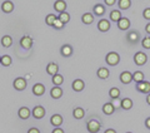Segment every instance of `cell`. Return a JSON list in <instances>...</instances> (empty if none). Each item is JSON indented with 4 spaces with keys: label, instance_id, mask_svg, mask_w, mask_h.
Segmentation results:
<instances>
[{
    "label": "cell",
    "instance_id": "cell-12",
    "mask_svg": "<svg viewBox=\"0 0 150 133\" xmlns=\"http://www.w3.org/2000/svg\"><path fill=\"white\" fill-rule=\"evenodd\" d=\"M98 29H99L100 31H103V33L109 31V29H110V21L106 20V19H101V20H99V23H98Z\"/></svg>",
    "mask_w": 150,
    "mask_h": 133
},
{
    "label": "cell",
    "instance_id": "cell-43",
    "mask_svg": "<svg viewBox=\"0 0 150 133\" xmlns=\"http://www.w3.org/2000/svg\"><path fill=\"white\" fill-rule=\"evenodd\" d=\"M145 126H146V128H149V129H150V117L146 118V121H145Z\"/></svg>",
    "mask_w": 150,
    "mask_h": 133
},
{
    "label": "cell",
    "instance_id": "cell-31",
    "mask_svg": "<svg viewBox=\"0 0 150 133\" xmlns=\"http://www.w3.org/2000/svg\"><path fill=\"white\" fill-rule=\"evenodd\" d=\"M133 80H135V82H137V84L140 83V82H144V73L140 72V70L133 73Z\"/></svg>",
    "mask_w": 150,
    "mask_h": 133
},
{
    "label": "cell",
    "instance_id": "cell-41",
    "mask_svg": "<svg viewBox=\"0 0 150 133\" xmlns=\"http://www.w3.org/2000/svg\"><path fill=\"white\" fill-rule=\"evenodd\" d=\"M28 133H40V131L39 129H38V128H30V129L29 131H28Z\"/></svg>",
    "mask_w": 150,
    "mask_h": 133
},
{
    "label": "cell",
    "instance_id": "cell-24",
    "mask_svg": "<svg viewBox=\"0 0 150 133\" xmlns=\"http://www.w3.org/2000/svg\"><path fill=\"white\" fill-rule=\"evenodd\" d=\"M0 41H1V45L4 46V48H10V46L13 45V38L10 35H4Z\"/></svg>",
    "mask_w": 150,
    "mask_h": 133
},
{
    "label": "cell",
    "instance_id": "cell-26",
    "mask_svg": "<svg viewBox=\"0 0 150 133\" xmlns=\"http://www.w3.org/2000/svg\"><path fill=\"white\" fill-rule=\"evenodd\" d=\"M114 111H115V108H114V106L109 102V103H105L104 106H103V112L105 113V114H108V116H110V114H112L114 113Z\"/></svg>",
    "mask_w": 150,
    "mask_h": 133
},
{
    "label": "cell",
    "instance_id": "cell-15",
    "mask_svg": "<svg viewBox=\"0 0 150 133\" xmlns=\"http://www.w3.org/2000/svg\"><path fill=\"white\" fill-rule=\"evenodd\" d=\"M73 46L69 45V44H64L62 46V49H60V53H62L63 56H65V58H69V56H71L73 54Z\"/></svg>",
    "mask_w": 150,
    "mask_h": 133
},
{
    "label": "cell",
    "instance_id": "cell-7",
    "mask_svg": "<svg viewBox=\"0 0 150 133\" xmlns=\"http://www.w3.org/2000/svg\"><path fill=\"white\" fill-rule=\"evenodd\" d=\"M137 89L140 93H145V94H150V82H140L137 84Z\"/></svg>",
    "mask_w": 150,
    "mask_h": 133
},
{
    "label": "cell",
    "instance_id": "cell-17",
    "mask_svg": "<svg viewBox=\"0 0 150 133\" xmlns=\"http://www.w3.org/2000/svg\"><path fill=\"white\" fill-rule=\"evenodd\" d=\"M31 114V111L28 107H21L20 109L18 111V116L21 118V119H28Z\"/></svg>",
    "mask_w": 150,
    "mask_h": 133
},
{
    "label": "cell",
    "instance_id": "cell-18",
    "mask_svg": "<svg viewBox=\"0 0 150 133\" xmlns=\"http://www.w3.org/2000/svg\"><path fill=\"white\" fill-rule=\"evenodd\" d=\"M1 10L5 14L11 13L14 10V3L13 1H3L1 3Z\"/></svg>",
    "mask_w": 150,
    "mask_h": 133
},
{
    "label": "cell",
    "instance_id": "cell-46",
    "mask_svg": "<svg viewBox=\"0 0 150 133\" xmlns=\"http://www.w3.org/2000/svg\"><path fill=\"white\" fill-rule=\"evenodd\" d=\"M146 103L150 106V94H148V97H146Z\"/></svg>",
    "mask_w": 150,
    "mask_h": 133
},
{
    "label": "cell",
    "instance_id": "cell-27",
    "mask_svg": "<svg viewBox=\"0 0 150 133\" xmlns=\"http://www.w3.org/2000/svg\"><path fill=\"white\" fill-rule=\"evenodd\" d=\"M121 18H123V16H121V13H120L119 10H112V11L110 13V20H111V21L119 23Z\"/></svg>",
    "mask_w": 150,
    "mask_h": 133
},
{
    "label": "cell",
    "instance_id": "cell-11",
    "mask_svg": "<svg viewBox=\"0 0 150 133\" xmlns=\"http://www.w3.org/2000/svg\"><path fill=\"white\" fill-rule=\"evenodd\" d=\"M120 82L123 84H129L133 82V74H131L130 72H128V70H125V72H123L120 74Z\"/></svg>",
    "mask_w": 150,
    "mask_h": 133
},
{
    "label": "cell",
    "instance_id": "cell-23",
    "mask_svg": "<svg viewBox=\"0 0 150 133\" xmlns=\"http://www.w3.org/2000/svg\"><path fill=\"white\" fill-rule=\"evenodd\" d=\"M98 77H99L100 79H108L109 78V75H110V72H109V69L108 68H104V66H103V68H99L98 69Z\"/></svg>",
    "mask_w": 150,
    "mask_h": 133
},
{
    "label": "cell",
    "instance_id": "cell-20",
    "mask_svg": "<svg viewBox=\"0 0 150 133\" xmlns=\"http://www.w3.org/2000/svg\"><path fill=\"white\" fill-rule=\"evenodd\" d=\"M93 11H94V14H95L96 16H103L105 14V6L103 5V4H95Z\"/></svg>",
    "mask_w": 150,
    "mask_h": 133
},
{
    "label": "cell",
    "instance_id": "cell-19",
    "mask_svg": "<svg viewBox=\"0 0 150 133\" xmlns=\"http://www.w3.org/2000/svg\"><path fill=\"white\" fill-rule=\"evenodd\" d=\"M118 28L120 30H128L130 28V20L128 18H121L120 21L118 23Z\"/></svg>",
    "mask_w": 150,
    "mask_h": 133
},
{
    "label": "cell",
    "instance_id": "cell-38",
    "mask_svg": "<svg viewBox=\"0 0 150 133\" xmlns=\"http://www.w3.org/2000/svg\"><path fill=\"white\" fill-rule=\"evenodd\" d=\"M111 104L114 106V108L116 109V108H121V101L118 98V99H112V102H111Z\"/></svg>",
    "mask_w": 150,
    "mask_h": 133
},
{
    "label": "cell",
    "instance_id": "cell-42",
    "mask_svg": "<svg viewBox=\"0 0 150 133\" xmlns=\"http://www.w3.org/2000/svg\"><path fill=\"white\" fill-rule=\"evenodd\" d=\"M115 0H105V5H114Z\"/></svg>",
    "mask_w": 150,
    "mask_h": 133
},
{
    "label": "cell",
    "instance_id": "cell-48",
    "mask_svg": "<svg viewBox=\"0 0 150 133\" xmlns=\"http://www.w3.org/2000/svg\"><path fill=\"white\" fill-rule=\"evenodd\" d=\"M126 133H131V132H126Z\"/></svg>",
    "mask_w": 150,
    "mask_h": 133
},
{
    "label": "cell",
    "instance_id": "cell-28",
    "mask_svg": "<svg viewBox=\"0 0 150 133\" xmlns=\"http://www.w3.org/2000/svg\"><path fill=\"white\" fill-rule=\"evenodd\" d=\"M133 107V101L130 98H124L121 99V108L125 109V111H129V109Z\"/></svg>",
    "mask_w": 150,
    "mask_h": 133
},
{
    "label": "cell",
    "instance_id": "cell-35",
    "mask_svg": "<svg viewBox=\"0 0 150 133\" xmlns=\"http://www.w3.org/2000/svg\"><path fill=\"white\" fill-rule=\"evenodd\" d=\"M142 45L145 49H150V36H145L142 40Z\"/></svg>",
    "mask_w": 150,
    "mask_h": 133
},
{
    "label": "cell",
    "instance_id": "cell-32",
    "mask_svg": "<svg viewBox=\"0 0 150 133\" xmlns=\"http://www.w3.org/2000/svg\"><path fill=\"white\" fill-rule=\"evenodd\" d=\"M13 63V59H11V56L10 55H3L1 56V65L3 66H10Z\"/></svg>",
    "mask_w": 150,
    "mask_h": 133
},
{
    "label": "cell",
    "instance_id": "cell-36",
    "mask_svg": "<svg viewBox=\"0 0 150 133\" xmlns=\"http://www.w3.org/2000/svg\"><path fill=\"white\" fill-rule=\"evenodd\" d=\"M65 26V24L62 21V20H59V18L55 20V23H54V25H53V28H55V29H58V30H60V29H63V28Z\"/></svg>",
    "mask_w": 150,
    "mask_h": 133
},
{
    "label": "cell",
    "instance_id": "cell-25",
    "mask_svg": "<svg viewBox=\"0 0 150 133\" xmlns=\"http://www.w3.org/2000/svg\"><path fill=\"white\" fill-rule=\"evenodd\" d=\"M51 82H53L54 87H60V85L64 83V77L62 74H56V75H54V77L51 78Z\"/></svg>",
    "mask_w": 150,
    "mask_h": 133
},
{
    "label": "cell",
    "instance_id": "cell-2",
    "mask_svg": "<svg viewBox=\"0 0 150 133\" xmlns=\"http://www.w3.org/2000/svg\"><path fill=\"white\" fill-rule=\"evenodd\" d=\"M105 60L109 65H116V64H119V61H120V56L118 53H115V51H110V53H108V55L105 56Z\"/></svg>",
    "mask_w": 150,
    "mask_h": 133
},
{
    "label": "cell",
    "instance_id": "cell-47",
    "mask_svg": "<svg viewBox=\"0 0 150 133\" xmlns=\"http://www.w3.org/2000/svg\"><path fill=\"white\" fill-rule=\"evenodd\" d=\"M0 64H1V55H0Z\"/></svg>",
    "mask_w": 150,
    "mask_h": 133
},
{
    "label": "cell",
    "instance_id": "cell-44",
    "mask_svg": "<svg viewBox=\"0 0 150 133\" xmlns=\"http://www.w3.org/2000/svg\"><path fill=\"white\" fill-rule=\"evenodd\" d=\"M104 133H116V131H115V129H111V128H109V129H106Z\"/></svg>",
    "mask_w": 150,
    "mask_h": 133
},
{
    "label": "cell",
    "instance_id": "cell-5",
    "mask_svg": "<svg viewBox=\"0 0 150 133\" xmlns=\"http://www.w3.org/2000/svg\"><path fill=\"white\" fill-rule=\"evenodd\" d=\"M45 113H46L45 108L41 107V106H36V107H34V109L31 111V114H33V117H34L35 119H41V118H44Z\"/></svg>",
    "mask_w": 150,
    "mask_h": 133
},
{
    "label": "cell",
    "instance_id": "cell-4",
    "mask_svg": "<svg viewBox=\"0 0 150 133\" xmlns=\"http://www.w3.org/2000/svg\"><path fill=\"white\" fill-rule=\"evenodd\" d=\"M134 61L137 65H144L148 61V55L143 53V51H138V53H135V55H134Z\"/></svg>",
    "mask_w": 150,
    "mask_h": 133
},
{
    "label": "cell",
    "instance_id": "cell-40",
    "mask_svg": "<svg viewBox=\"0 0 150 133\" xmlns=\"http://www.w3.org/2000/svg\"><path fill=\"white\" fill-rule=\"evenodd\" d=\"M51 133H65V132H64V129H63V128L58 127V128H54V129H53V132H51Z\"/></svg>",
    "mask_w": 150,
    "mask_h": 133
},
{
    "label": "cell",
    "instance_id": "cell-30",
    "mask_svg": "<svg viewBox=\"0 0 150 133\" xmlns=\"http://www.w3.org/2000/svg\"><path fill=\"white\" fill-rule=\"evenodd\" d=\"M56 19H58V16H56L55 14H48V15H46V18H45V23H46V24H48L49 26H53Z\"/></svg>",
    "mask_w": 150,
    "mask_h": 133
},
{
    "label": "cell",
    "instance_id": "cell-33",
    "mask_svg": "<svg viewBox=\"0 0 150 133\" xmlns=\"http://www.w3.org/2000/svg\"><path fill=\"white\" fill-rule=\"evenodd\" d=\"M109 96H110L111 99H118L120 97V89L116 88V87L111 88L110 91H109Z\"/></svg>",
    "mask_w": 150,
    "mask_h": 133
},
{
    "label": "cell",
    "instance_id": "cell-37",
    "mask_svg": "<svg viewBox=\"0 0 150 133\" xmlns=\"http://www.w3.org/2000/svg\"><path fill=\"white\" fill-rule=\"evenodd\" d=\"M138 33H135V31H131V33H129V35H128V39H129V41H131V43H134V41H137L138 40Z\"/></svg>",
    "mask_w": 150,
    "mask_h": 133
},
{
    "label": "cell",
    "instance_id": "cell-45",
    "mask_svg": "<svg viewBox=\"0 0 150 133\" xmlns=\"http://www.w3.org/2000/svg\"><path fill=\"white\" fill-rule=\"evenodd\" d=\"M145 31H146L148 34H150V23H149V24H148L146 26H145Z\"/></svg>",
    "mask_w": 150,
    "mask_h": 133
},
{
    "label": "cell",
    "instance_id": "cell-8",
    "mask_svg": "<svg viewBox=\"0 0 150 133\" xmlns=\"http://www.w3.org/2000/svg\"><path fill=\"white\" fill-rule=\"evenodd\" d=\"M67 6H68V4L65 3L64 0H56V1L54 3V9H55V11H58L59 14L65 13V10H67Z\"/></svg>",
    "mask_w": 150,
    "mask_h": 133
},
{
    "label": "cell",
    "instance_id": "cell-29",
    "mask_svg": "<svg viewBox=\"0 0 150 133\" xmlns=\"http://www.w3.org/2000/svg\"><path fill=\"white\" fill-rule=\"evenodd\" d=\"M131 5V1L130 0H119L118 1V6L121 9V10H128Z\"/></svg>",
    "mask_w": 150,
    "mask_h": 133
},
{
    "label": "cell",
    "instance_id": "cell-21",
    "mask_svg": "<svg viewBox=\"0 0 150 133\" xmlns=\"http://www.w3.org/2000/svg\"><path fill=\"white\" fill-rule=\"evenodd\" d=\"M84 116H85V111H84L81 107L74 108V111H73V117L75 118V119H83Z\"/></svg>",
    "mask_w": 150,
    "mask_h": 133
},
{
    "label": "cell",
    "instance_id": "cell-34",
    "mask_svg": "<svg viewBox=\"0 0 150 133\" xmlns=\"http://www.w3.org/2000/svg\"><path fill=\"white\" fill-rule=\"evenodd\" d=\"M59 20H62L63 23H64V24H68V23L70 21V15H69V14L67 13V11H65V13H62V14H59Z\"/></svg>",
    "mask_w": 150,
    "mask_h": 133
},
{
    "label": "cell",
    "instance_id": "cell-3",
    "mask_svg": "<svg viewBox=\"0 0 150 133\" xmlns=\"http://www.w3.org/2000/svg\"><path fill=\"white\" fill-rule=\"evenodd\" d=\"M86 128H88V131L90 132V133H98V132L100 131L101 124L99 123V121H96V119H91V121H89V122H88Z\"/></svg>",
    "mask_w": 150,
    "mask_h": 133
},
{
    "label": "cell",
    "instance_id": "cell-6",
    "mask_svg": "<svg viewBox=\"0 0 150 133\" xmlns=\"http://www.w3.org/2000/svg\"><path fill=\"white\" fill-rule=\"evenodd\" d=\"M20 46L23 49H30L33 46V38L29 36V35H24L20 39Z\"/></svg>",
    "mask_w": 150,
    "mask_h": 133
},
{
    "label": "cell",
    "instance_id": "cell-16",
    "mask_svg": "<svg viewBox=\"0 0 150 133\" xmlns=\"http://www.w3.org/2000/svg\"><path fill=\"white\" fill-rule=\"evenodd\" d=\"M50 97L53 99H60L63 97V89L60 87H53L50 91Z\"/></svg>",
    "mask_w": 150,
    "mask_h": 133
},
{
    "label": "cell",
    "instance_id": "cell-1",
    "mask_svg": "<svg viewBox=\"0 0 150 133\" xmlns=\"http://www.w3.org/2000/svg\"><path fill=\"white\" fill-rule=\"evenodd\" d=\"M26 85H28L26 79H25V78H23V77H18V78H15V79H14V82H13V87H14V89H16V91H19V92L25 91V89H26Z\"/></svg>",
    "mask_w": 150,
    "mask_h": 133
},
{
    "label": "cell",
    "instance_id": "cell-10",
    "mask_svg": "<svg viewBox=\"0 0 150 133\" xmlns=\"http://www.w3.org/2000/svg\"><path fill=\"white\" fill-rule=\"evenodd\" d=\"M46 73L49 75H51V77L59 74V65L56 63H49L48 66H46Z\"/></svg>",
    "mask_w": 150,
    "mask_h": 133
},
{
    "label": "cell",
    "instance_id": "cell-13",
    "mask_svg": "<svg viewBox=\"0 0 150 133\" xmlns=\"http://www.w3.org/2000/svg\"><path fill=\"white\" fill-rule=\"evenodd\" d=\"M63 122H64V119H63V117L60 114H53V116H51V118H50V123L55 128H58V127L62 126Z\"/></svg>",
    "mask_w": 150,
    "mask_h": 133
},
{
    "label": "cell",
    "instance_id": "cell-22",
    "mask_svg": "<svg viewBox=\"0 0 150 133\" xmlns=\"http://www.w3.org/2000/svg\"><path fill=\"white\" fill-rule=\"evenodd\" d=\"M81 21L84 23V24H86V25H90L94 23V15L91 13H85V14H83V16H81Z\"/></svg>",
    "mask_w": 150,
    "mask_h": 133
},
{
    "label": "cell",
    "instance_id": "cell-14",
    "mask_svg": "<svg viewBox=\"0 0 150 133\" xmlns=\"http://www.w3.org/2000/svg\"><path fill=\"white\" fill-rule=\"evenodd\" d=\"M84 87H85V83H84V80H81V79H75L71 84L73 91H75V92H81Z\"/></svg>",
    "mask_w": 150,
    "mask_h": 133
},
{
    "label": "cell",
    "instance_id": "cell-39",
    "mask_svg": "<svg viewBox=\"0 0 150 133\" xmlns=\"http://www.w3.org/2000/svg\"><path fill=\"white\" fill-rule=\"evenodd\" d=\"M143 16L146 20H150V8H145V10L143 11Z\"/></svg>",
    "mask_w": 150,
    "mask_h": 133
},
{
    "label": "cell",
    "instance_id": "cell-9",
    "mask_svg": "<svg viewBox=\"0 0 150 133\" xmlns=\"http://www.w3.org/2000/svg\"><path fill=\"white\" fill-rule=\"evenodd\" d=\"M33 93L35 94L38 97H41L45 94V85L41 84V83H36L34 84V87H33Z\"/></svg>",
    "mask_w": 150,
    "mask_h": 133
}]
</instances>
